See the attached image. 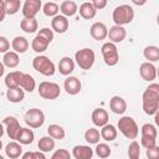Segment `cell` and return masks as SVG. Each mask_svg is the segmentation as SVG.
<instances>
[{"label":"cell","mask_w":159,"mask_h":159,"mask_svg":"<svg viewBox=\"0 0 159 159\" xmlns=\"http://www.w3.org/2000/svg\"><path fill=\"white\" fill-rule=\"evenodd\" d=\"M143 111L148 116H153L159 109V84L152 83L143 92Z\"/></svg>","instance_id":"obj_1"},{"label":"cell","mask_w":159,"mask_h":159,"mask_svg":"<svg viewBox=\"0 0 159 159\" xmlns=\"http://www.w3.org/2000/svg\"><path fill=\"white\" fill-rule=\"evenodd\" d=\"M112 19H113L116 25L123 26V25L130 24L133 21V19H134V10H133L132 6H129L127 4L119 5L113 10Z\"/></svg>","instance_id":"obj_2"},{"label":"cell","mask_w":159,"mask_h":159,"mask_svg":"<svg viewBox=\"0 0 159 159\" xmlns=\"http://www.w3.org/2000/svg\"><path fill=\"white\" fill-rule=\"evenodd\" d=\"M118 129L128 139H135L139 134L138 124L129 116H124L118 120Z\"/></svg>","instance_id":"obj_3"},{"label":"cell","mask_w":159,"mask_h":159,"mask_svg":"<svg viewBox=\"0 0 159 159\" xmlns=\"http://www.w3.org/2000/svg\"><path fill=\"white\" fill-rule=\"evenodd\" d=\"M32 67L39 73H41L43 76H47V77L53 76V73L56 71L55 63L47 56H43V55H39L32 60Z\"/></svg>","instance_id":"obj_4"},{"label":"cell","mask_w":159,"mask_h":159,"mask_svg":"<svg viewBox=\"0 0 159 159\" xmlns=\"http://www.w3.org/2000/svg\"><path fill=\"white\" fill-rule=\"evenodd\" d=\"M75 60L82 70H89L94 63L96 55L91 48H82L75 53Z\"/></svg>","instance_id":"obj_5"},{"label":"cell","mask_w":159,"mask_h":159,"mask_svg":"<svg viewBox=\"0 0 159 159\" xmlns=\"http://www.w3.org/2000/svg\"><path fill=\"white\" fill-rule=\"evenodd\" d=\"M61 93L60 86L55 82H48V81H43L39 84V94L40 97L45 98V99H56Z\"/></svg>","instance_id":"obj_6"},{"label":"cell","mask_w":159,"mask_h":159,"mask_svg":"<svg viewBox=\"0 0 159 159\" xmlns=\"http://www.w3.org/2000/svg\"><path fill=\"white\" fill-rule=\"evenodd\" d=\"M102 56L104 60V63L107 66H116L119 61V55H118V50L116 43L113 42H106L102 46Z\"/></svg>","instance_id":"obj_7"},{"label":"cell","mask_w":159,"mask_h":159,"mask_svg":"<svg viewBox=\"0 0 159 159\" xmlns=\"http://www.w3.org/2000/svg\"><path fill=\"white\" fill-rule=\"evenodd\" d=\"M24 119L30 128H40L45 123V114L39 108H31L25 113Z\"/></svg>","instance_id":"obj_8"},{"label":"cell","mask_w":159,"mask_h":159,"mask_svg":"<svg viewBox=\"0 0 159 159\" xmlns=\"http://www.w3.org/2000/svg\"><path fill=\"white\" fill-rule=\"evenodd\" d=\"M41 6H42L41 0H25L22 6L24 17H35L41 10Z\"/></svg>","instance_id":"obj_9"},{"label":"cell","mask_w":159,"mask_h":159,"mask_svg":"<svg viewBox=\"0 0 159 159\" xmlns=\"http://www.w3.org/2000/svg\"><path fill=\"white\" fill-rule=\"evenodd\" d=\"M127 36V31L123 26L120 25H114L109 29L108 34H107V37L109 39L111 42L113 43H118V42H122Z\"/></svg>","instance_id":"obj_10"},{"label":"cell","mask_w":159,"mask_h":159,"mask_svg":"<svg viewBox=\"0 0 159 159\" xmlns=\"http://www.w3.org/2000/svg\"><path fill=\"white\" fill-rule=\"evenodd\" d=\"M6 127V133L9 135L10 139H16V135L20 130V124H19V120L15 118V117H6L4 118V122H2Z\"/></svg>","instance_id":"obj_11"},{"label":"cell","mask_w":159,"mask_h":159,"mask_svg":"<svg viewBox=\"0 0 159 159\" xmlns=\"http://www.w3.org/2000/svg\"><path fill=\"white\" fill-rule=\"evenodd\" d=\"M139 73L144 81L150 82V81L155 80V77H157V67L152 62H144L140 65Z\"/></svg>","instance_id":"obj_12"},{"label":"cell","mask_w":159,"mask_h":159,"mask_svg":"<svg viewBox=\"0 0 159 159\" xmlns=\"http://www.w3.org/2000/svg\"><path fill=\"white\" fill-rule=\"evenodd\" d=\"M63 87H65V91L67 92V94L75 96V94L80 93L82 84H81V81H80L77 77H75V76H68V77L65 80Z\"/></svg>","instance_id":"obj_13"},{"label":"cell","mask_w":159,"mask_h":159,"mask_svg":"<svg viewBox=\"0 0 159 159\" xmlns=\"http://www.w3.org/2000/svg\"><path fill=\"white\" fill-rule=\"evenodd\" d=\"M51 27L58 34H65L68 30V20L63 15H56L51 20Z\"/></svg>","instance_id":"obj_14"},{"label":"cell","mask_w":159,"mask_h":159,"mask_svg":"<svg viewBox=\"0 0 159 159\" xmlns=\"http://www.w3.org/2000/svg\"><path fill=\"white\" fill-rule=\"evenodd\" d=\"M89 32H91V36L97 40V41H102L107 37V34H108V29L107 26L103 24V22H94L91 29H89Z\"/></svg>","instance_id":"obj_15"},{"label":"cell","mask_w":159,"mask_h":159,"mask_svg":"<svg viewBox=\"0 0 159 159\" xmlns=\"http://www.w3.org/2000/svg\"><path fill=\"white\" fill-rule=\"evenodd\" d=\"M91 118H92V122L96 127H103L104 124L108 123V119H109L107 111L103 109V108H96L92 112Z\"/></svg>","instance_id":"obj_16"},{"label":"cell","mask_w":159,"mask_h":159,"mask_svg":"<svg viewBox=\"0 0 159 159\" xmlns=\"http://www.w3.org/2000/svg\"><path fill=\"white\" fill-rule=\"evenodd\" d=\"M109 108L116 114H123L127 111V102L119 96H113L109 101Z\"/></svg>","instance_id":"obj_17"},{"label":"cell","mask_w":159,"mask_h":159,"mask_svg":"<svg viewBox=\"0 0 159 159\" xmlns=\"http://www.w3.org/2000/svg\"><path fill=\"white\" fill-rule=\"evenodd\" d=\"M72 155L76 159H91L93 157V150L88 145H75Z\"/></svg>","instance_id":"obj_18"},{"label":"cell","mask_w":159,"mask_h":159,"mask_svg":"<svg viewBox=\"0 0 159 159\" xmlns=\"http://www.w3.org/2000/svg\"><path fill=\"white\" fill-rule=\"evenodd\" d=\"M75 70V62L71 57L66 56V57H62L58 62V71L61 75L63 76H70Z\"/></svg>","instance_id":"obj_19"},{"label":"cell","mask_w":159,"mask_h":159,"mask_svg":"<svg viewBox=\"0 0 159 159\" xmlns=\"http://www.w3.org/2000/svg\"><path fill=\"white\" fill-rule=\"evenodd\" d=\"M22 75H24V72H21V71H12V72L7 73L5 77V86L7 88L20 87Z\"/></svg>","instance_id":"obj_20"},{"label":"cell","mask_w":159,"mask_h":159,"mask_svg":"<svg viewBox=\"0 0 159 159\" xmlns=\"http://www.w3.org/2000/svg\"><path fill=\"white\" fill-rule=\"evenodd\" d=\"M34 138H35V134L31 129L29 128H20L17 135H16V139L21 145H27V144H31L34 142Z\"/></svg>","instance_id":"obj_21"},{"label":"cell","mask_w":159,"mask_h":159,"mask_svg":"<svg viewBox=\"0 0 159 159\" xmlns=\"http://www.w3.org/2000/svg\"><path fill=\"white\" fill-rule=\"evenodd\" d=\"M5 154L10 159H16L22 154V147L19 142H10L5 148Z\"/></svg>","instance_id":"obj_22"},{"label":"cell","mask_w":159,"mask_h":159,"mask_svg":"<svg viewBox=\"0 0 159 159\" xmlns=\"http://www.w3.org/2000/svg\"><path fill=\"white\" fill-rule=\"evenodd\" d=\"M19 62H20V57H19V53L15 52V51H7L4 53V57H2V63L4 66L9 67V68H15L19 66Z\"/></svg>","instance_id":"obj_23"},{"label":"cell","mask_w":159,"mask_h":159,"mask_svg":"<svg viewBox=\"0 0 159 159\" xmlns=\"http://www.w3.org/2000/svg\"><path fill=\"white\" fill-rule=\"evenodd\" d=\"M20 27L26 34H34L37 31L39 24H37V20L35 17H24L20 22Z\"/></svg>","instance_id":"obj_24"},{"label":"cell","mask_w":159,"mask_h":159,"mask_svg":"<svg viewBox=\"0 0 159 159\" xmlns=\"http://www.w3.org/2000/svg\"><path fill=\"white\" fill-rule=\"evenodd\" d=\"M6 97L11 103H19L25 98V92L21 87H14V88H7L6 91Z\"/></svg>","instance_id":"obj_25"},{"label":"cell","mask_w":159,"mask_h":159,"mask_svg":"<svg viewBox=\"0 0 159 159\" xmlns=\"http://www.w3.org/2000/svg\"><path fill=\"white\" fill-rule=\"evenodd\" d=\"M60 11L62 12L63 16H73L77 11H78V6L75 1L72 0H65L62 1V4L60 5Z\"/></svg>","instance_id":"obj_26"},{"label":"cell","mask_w":159,"mask_h":159,"mask_svg":"<svg viewBox=\"0 0 159 159\" xmlns=\"http://www.w3.org/2000/svg\"><path fill=\"white\" fill-rule=\"evenodd\" d=\"M78 11H80V15H81L83 19H86V20L93 19V17L96 16V12H97V10L94 9V6H93L92 2H89V1H86V2L81 4Z\"/></svg>","instance_id":"obj_27"},{"label":"cell","mask_w":159,"mask_h":159,"mask_svg":"<svg viewBox=\"0 0 159 159\" xmlns=\"http://www.w3.org/2000/svg\"><path fill=\"white\" fill-rule=\"evenodd\" d=\"M48 45H50V41L46 40L45 37L40 36V35H36V37H35V39L32 40V42H31L32 50H34L35 52H37V53H41V52L46 51L47 47H48Z\"/></svg>","instance_id":"obj_28"},{"label":"cell","mask_w":159,"mask_h":159,"mask_svg":"<svg viewBox=\"0 0 159 159\" xmlns=\"http://www.w3.org/2000/svg\"><path fill=\"white\" fill-rule=\"evenodd\" d=\"M11 46H12V50L15 52L24 53L29 48V41L24 36H16V37H14V40L11 42Z\"/></svg>","instance_id":"obj_29"},{"label":"cell","mask_w":159,"mask_h":159,"mask_svg":"<svg viewBox=\"0 0 159 159\" xmlns=\"http://www.w3.org/2000/svg\"><path fill=\"white\" fill-rule=\"evenodd\" d=\"M101 138L106 142H112L117 138V129L113 124H104L101 129Z\"/></svg>","instance_id":"obj_30"},{"label":"cell","mask_w":159,"mask_h":159,"mask_svg":"<svg viewBox=\"0 0 159 159\" xmlns=\"http://www.w3.org/2000/svg\"><path fill=\"white\" fill-rule=\"evenodd\" d=\"M37 147H39V149L41 150V152H43V153H47V152H51V150H53L55 149V140H53V138L52 137H42V138H40V140H39V143H37Z\"/></svg>","instance_id":"obj_31"},{"label":"cell","mask_w":159,"mask_h":159,"mask_svg":"<svg viewBox=\"0 0 159 159\" xmlns=\"http://www.w3.org/2000/svg\"><path fill=\"white\" fill-rule=\"evenodd\" d=\"M20 87L24 89V91H27V92H32L36 87V82L34 80L32 76H30L29 73H24L22 75V78H21V84Z\"/></svg>","instance_id":"obj_32"},{"label":"cell","mask_w":159,"mask_h":159,"mask_svg":"<svg viewBox=\"0 0 159 159\" xmlns=\"http://www.w3.org/2000/svg\"><path fill=\"white\" fill-rule=\"evenodd\" d=\"M47 133L53 139H63L65 135H66L65 129L61 125H58V124H50L47 127Z\"/></svg>","instance_id":"obj_33"},{"label":"cell","mask_w":159,"mask_h":159,"mask_svg":"<svg viewBox=\"0 0 159 159\" xmlns=\"http://www.w3.org/2000/svg\"><path fill=\"white\" fill-rule=\"evenodd\" d=\"M143 55L149 62H157L159 60V48L157 46H147L143 51Z\"/></svg>","instance_id":"obj_34"},{"label":"cell","mask_w":159,"mask_h":159,"mask_svg":"<svg viewBox=\"0 0 159 159\" xmlns=\"http://www.w3.org/2000/svg\"><path fill=\"white\" fill-rule=\"evenodd\" d=\"M99 138H101V133L96 128H89L84 133V140L89 144H97L99 142Z\"/></svg>","instance_id":"obj_35"},{"label":"cell","mask_w":159,"mask_h":159,"mask_svg":"<svg viewBox=\"0 0 159 159\" xmlns=\"http://www.w3.org/2000/svg\"><path fill=\"white\" fill-rule=\"evenodd\" d=\"M5 1V11L6 15H15L20 10V0H4Z\"/></svg>","instance_id":"obj_36"},{"label":"cell","mask_w":159,"mask_h":159,"mask_svg":"<svg viewBox=\"0 0 159 159\" xmlns=\"http://www.w3.org/2000/svg\"><path fill=\"white\" fill-rule=\"evenodd\" d=\"M42 11H43V14H45L46 16H48V17H53V16H56L57 12L60 11V7H58V5H57L56 2H53V1H48V2H46V4L43 5Z\"/></svg>","instance_id":"obj_37"},{"label":"cell","mask_w":159,"mask_h":159,"mask_svg":"<svg viewBox=\"0 0 159 159\" xmlns=\"http://www.w3.org/2000/svg\"><path fill=\"white\" fill-rule=\"evenodd\" d=\"M140 133H142V137H150V138H157L158 135V132H157V128L150 124V123H145L142 125L140 128Z\"/></svg>","instance_id":"obj_38"},{"label":"cell","mask_w":159,"mask_h":159,"mask_svg":"<svg viewBox=\"0 0 159 159\" xmlns=\"http://www.w3.org/2000/svg\"><path fill=\"white\" fill-rule=\"evenodd\" d=\"M140 155V145L137 140L133 139V142L128 147V157L130 159H138Z\"/></svg>","instance_id":"obj_39"},{"label":"cell","mask_w":159,"mask_h":159,"mask_svg":"<svg viewBox=\"0 0 159 159\" xmlns=\"http://www.w3.org/2000/svg\"><path fill=\"white\" fill-rule=\"evenodd\" d=\"M96 154L99 158H108L111 155V148L106 143H97L96 147Z\"/></svg>","instance_id":"obj_40"},{"label":"cell","mask_w":159,"mask_h":159,"mask_svg":"<svg viewBox=\"0 0 159 159\" xmlns=\"http://www.w3.org/2000/svg\"><path fill=\"white\" fill-rule=\"evenodd\" d=\"M70 157H71V154H70V152L68 150H66V149H57L53 154H52V159H70Z\"/></svg>","instance_id":"obj_41"},{"label":"cell","mask_w":159,"mask_h":159,"mask_svg":"<svg viewBox=\"0 0 159 159\" xmlns=\"http://www.w3.org/2000/svg\"><path fill=\"white\" fill-rule=\"evenodd\" d=\"M140 144L148 149V148H152L154 145H157V138H150V137H142L140 139Z\"/></svg>","instance_id":"obj_42"},{"label":"cell","mask_w":159,"mask_h":159,"mask_svg":"<svg viewBox=\"0 0 159 159\" xmlns=\"http://www.w3.org/2000/svg\"><path fill=\"white\" fill-rule=\"evenodd\" d=\"M37 35H40V36H42V37H45L46 40H48L50 42L53 40V31L52 30H50L48 27H43V29H41L39 32H37Z\"/></svg>","instance_id":"obj_43"},{"label":"cell","mask_w":159,"mask_h":159,"mask_svg":"<svg viewBox=\"0 0 159 159\" xmlns=\"http://www.w3.org/2000/svg\"><path fill=\"white\" fill-rule=\"evenodd\" d=\"M10 48V42L9 40L5 37V36H0V52L1 53H5L7 52Z\"/></svg>","instance_id":"obj_44"},{"label":"cell","mask_w":159,"mask_h":159,"mask_svg":"<svg viewBox=\"0 0 159 159\" xmlns=\"http://www.w3.org/2000/svg\"><path fill=\"white\" fill-rule=\"evenodd\" d=\"M147 157L149 159H157L159 157V148H158V145H154L152 148H148L147 149Z\"/></svg>","instance_id":"obj_45"},{"label":"cell","mask_w":159,"mask_h":159,"mask_svg":"<svg viewBox=\"0 0 159 159\" xmlns=\"http://www.w3.org/2000/svg\"><path fill=\"white\" fill-rule=\"evenodd\" d=\"M92 5L96 10H101L107 6V0H92Z\"/></svg>","instance_id":"obj_46"},{"label":"cell","mask_w":159,"mask_h":159,"mask_svg":"<svg viewBox=\"0 0 159 159\" xmlns=\"http://www.w3.org/2000/svg\"><path fill=\"white\" fill-rule=\"evenodd\" d=\"M6 16V11H5V1L0 0V22L5 19Z\"/></svg>","instance_id":"obj_47"},{"label":"cell","mask_w":159,"mask_h":159,"mask_svg":"<svg viewBox=\"0 0 159 159\" xmlns=\"http://www.w3.org/2000/svg\"><path fill=\"white\" fill-rule=\"evenodd\" d=\"M34 159H45L43 152H34Z\"/></svg>","instance_id":"obj_48"},{"label":"cell","mask_w":159,"mask_h":159,"mask_svg":"<svg viewBox=\"0 0 159 159\" xmlns=\"http://www.w3.org/2000/svg\"><path fill=\"white\" fill-rule=\"evenodd\" d=\"M22 159H34V152H27L22 154Z\"/></svg>","instance_id":"obj_49"},{"label":"cell","mask_w":159,"mask_h":159,"mask_svg":"<svg viewBox=\"0 0 159 159\" xmlns=\"http://www.w3.org/2000/svg\"><path fill=\"white\" fill-rule=\"evenodd\" d=\"M132 2L134 5H137V6H143V5H145L147 0H132Z\"/></svg>","instance_id":"obj_50"},{"label":"cell","mask_w":159,"mask_h":159,"mask_svg":"<svg viewBox=\"0 0 159 159\" xmlns=\"http://www.w3.org/2000/svg\"><path fill=\"white\" fill-rule=\"evenodd\" d=\"M4 72H5V66H4L2 62H0V77H2Z\"/></svg>","instance_id":"obj_51"},{"label":"cell","mask_w":159,"mask_h":159,"mask_svg":"<svg viewBox=\"0 0 159 159\" xmlns=\"http://www.w3.org/2000/svg\"><path fill=\"white\" fill-rule=\"evenodd\" d=\"M4 135V127H2V124L0 123V138Z\"/></svg>","instance_id":"obj_52"},{"label":"cell","mask_w":159,"mask_h":159,"mask_svg":"<svg viewBox=\"0 0 159 159\" xmlns=\"http://www.w3.org/2000/svg\"><path fill=\"white\" fill-rule=\"evenodd\" d=\"M0 149H2V142L0 140Z\"/></svg>","instance_id":"obj_53"},{"label":"cell","mask_w":159,"mask_h":159,"mask_svg":"<svg viewBox=\"0 0 159 159\" xmlns=\"http://www.w3.org/2000/svg\"><path fill=\"white\" fill-rule=\"evenodd\" d=\"M89 1H92V0H89Z\"/></svg>","instance_id":"obj_54"}]
</instances>
